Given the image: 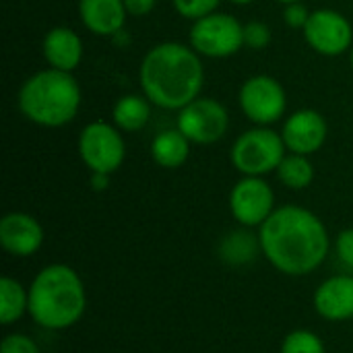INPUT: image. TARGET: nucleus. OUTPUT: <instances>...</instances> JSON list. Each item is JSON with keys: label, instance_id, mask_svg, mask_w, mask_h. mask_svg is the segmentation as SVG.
Masks as SVG:
<instances>
[{"label": "nucleus", "instance_id": "1", "mask_svg": "<svg viewBox=\"0 0 353 353\" xmlns=\"http://www.w3.org/2000/svg\"><path fill=\"white\" fill-rule=\"evenodd\" d=\"M265 259L283 275L306 277L327 259L331 240L325 223L306 207L283 205L259 228Z\"/></svg>", "mask_w": 353, "mask_h": 353}, {"label": "nucleus", "instance_id": "2", "mask_svg": "<svg viewBox=\"0 0 353 353\" xmlns=\"http://www.w3.org/2000/svg\"><path fill=\"white\" fill-rule=\"evenodd\" d=\"M203 56L192 46L180 41H161L141 60L139 83L143 95L161 110L178 112L201 97L205 83Z\"/></svg>", "mask_w": 353, "mask_h": 353}, {"label": "nucleus", "instance_id": "3", "mask_svg": "<svg viewBox=\"0 0 353 353\" xmlns=\"http://www.w3.org/2000/svg\"><path fill=\"white\" fill-rule=\"evenodd\" d=\"M87 308V292L79 273L68 265L43 267L29 285V314L50 331L74 327Z\"/></svg>", "mask_w": 353, "mask_h": 353}, {"label": "nucleus", "instance_id": "4", "mask_svg": "<svg viewBox=\"0 0 353 353\" xmlns=\"http://www.w3.org/2000/svg\"><path fill=\"white\" fill-rule=\"evenodd\" d=\"M83 91L72 72L43 68L27 77L17 93V105L25 120L41 128H62L81 110Z\"/></svg>", "mask_w": 353, "mask_h": 353}, {"label": "nucleus", "instance_id": "5", "mask_svg": "<svg viewBox=\"0 0 353 353\" xmlns=\"http://www.w3.org/2000/svg\"><path fill=\"white\" fill-rule=\"evenodd\" d=\"M288 149L281 139V132L271 126H254L244 130L232 145L230 161L242 176L265 178L271 172H277Z\"/></svg>", "mask_w": 353, "mask_h": 353}, {"label": "nucleus", "instance_id": "6", "mask_svg": "<svg viewBox=\"0 0 353 353\" xmlns=\"http://www.w3.org/2000/svg\"><path fill=\"white\" fill-rule=\"evenodd\" d=\"M77 151L81 161L91 174H114L126 159V143L122 130L114 122H89L79 139Z\"/></svg>", "mask_w": 353, "mask_h": 353}, {"label": "nucleus", "instance_id": "7", "mask_svg": "<svg viewBox=\"0 0 353 353\" xmlns=\"http://www.w3.org/2000/svg\"><path fill=\"white\" fill-rule=\"evenodd\" d=\"M190 46L203 58L223 60L244 48V23L228 12H211L190 27Z\"/></svg>", "mask_w": 353, "mask_h": 353}, {"label": "nucleus", "instance_id": "8", "mask_svg": "<svg viewBox=\"0 0 353 353\" xmlns=\"http://www.w3.org/2000/svg\"><path fill=\"white\" fill-rule=\"evenodd\" d=\"M238 103L242 114L254 126H271L285 116L288 93L275 77L254 74L242 83Z\"/></svg>", "mask_w": 353, "mask_h": 353}, {"label": "nucleus", "instance_id": "9", "mask_svg": "<svg viewBox=\"0 0 353 353\" xmlns=\"http://www.w3.org/2000/svg\"><path fill=\"white\" fill-rule=\"evenodd\" d=\"M176 128L192 145H213L228 134L230 112L221 101L213 97H196L178 110Z\"/></svg>", "mask_w": 353, "mask_h": 353}, {"label": "nucleus", "instance_id": "10", "mask_svg": "<svg viewBox=\"0 0 353 353\" xmlns=\"http://www.w3.org/2000/svg\"><path fill=\"white\" fill-rule=\"evenodd\" d=\"M306 43L321 56L337 58L352 50L353 27L345 14L333 8L312 10L306 27L302 29Z\"/></svg>", "mask_w": 353, "mask_h": 353}, {"label": "nucleus", "instance_id": "11", "mask_svg": "<svg viewBox=\"0 0 353 353\" xmlns=\"http://www.w3.org/2000/svg\"><path fill=\"white\" fill-rule=\"evenodd\" d=\"M232 217L242 228H261L275 211V192L265 178L242 176L230 192Z\"/></svg>", "mask_w": 353, "mask_h": 353}, {"label": "nucleus", "instance_id": "12", "mask_svg": "<svg viewBox=\"0 0 353 353\" xmlns=\"http://www.w3.org/2000/svg\"><path fill=\"white\" fill-rule=\"evenodd\" d=\"M327 137H329V124L325 116L312 108H304L290 114L281 126V139L285 143L288 153L310 157L323 149Z\"/></svg>", "mask_w": 353, "mask_h": 353}, {"label": "nucleus", "instance_id": "13", "mask_svg": "<svg viewBox=\"0 0 353 353\" xmlns=\"http://www.w3.org/2000/svg\"><path fill=\"white\" fill-rule=\"evenodd\" d=\"M43 244L41 223L23 211H10L0 219V246L19 259L35 254Z\"/></svg>", "mask_w": 353, "mask_h": 353}, {"label": "nucleus", "instance_id": "14", "mask_svg": "<svg viewBox=\"0 0 353 353\" xmlns=\"http://www.w3.org/2000/svg\"><path fill=\"white\" fill-rule=\"evenodd\" d=\"M41 54L50 68L74 72L83 62V39L81 35L64 25L52 27L41 39Z\"/></svg>", "mask_w": 353, "mask_h": 353}, {"label": "nucleus", "instance_id": "15", "mask_svg": "<svg viewBox=\"0 0 353 353\" xmlns=\"http://www.w3.org/2000/svg\"><path fill=\"white\" fill-rule=\"evenodd\" d=\"M314 310L319 316L331 323H343L353 319V277L335 275L325 279L314 292Z\"/></svg>", "mask_w": 353, "mask_h": 353}, {"label": "nucleus", "instance_id": "16", "mask_svg": "<svg viewBox=\"0 0 353 353\" xmlns=\"http://www.w3.org/2000/svg\"><path fill=\"white\" fill-rule=\"evenodd\" d=\"M124 0H79V19L87 31L99 37H116L126 23Z\"/></svg>", "mask_w": 353, "mask_h": 353}, {"label": "nucleus", "instance_id": "17", "mask_svg": "<svg viewBox=\"0 0 353 353\" xmlns=\"http://www.w3.org/2000/svg\"><path fill=\"white\" fill-rule=\"evenodd\" d=\"M190 145L192 143L178 128L161 130L151 141V159L163 170H178L186 163Z\"/></svg>", "mask_w": 353, "mask_h": 353}, {"label": "nucleus", "instance_id": "18", "mask_svg": "<svg viewBox=\"0 0 353 353\" xmlns=\"http://www.w3.org/2000/svg\"><path fill=\"white\" fill-rule=\"evenodd\" d=\"M151 101L141 93H128L116 99L112 108V122L122 132H139L151 120Z\"/></svg>", "mask_w": 353, "mask_h": 353}, {"label": "nucleus", "instance_id": "19", "mask_svg": "<svg viewBox=\"0 0 353 353\" xmlns=\"http://www.w3.org/2000/svg\"><path fill=\"white\" fill-rule=\"evenodd\" d=\"M25 312H29V290H25L17 279H0V323L4 327L17 323Z\"/></svg>", "mask_w": 353, "mask_h": 353}, {"label": "nucleus", "instance_id": "20", "mask_svg": "<svg viewBox=\"0 0 353 353\" xmlns=\"http://www.w3.org/2000/svg\"><path fill=\"white\" fill-rule=\"evenodd\" d=\"M277 178L279 182L290 188V190H304L314 182V165L308 155H298V153H285L277 168Z\"/></svg>", "mask_w": 353, "mask_h": 353}, {"label": "nucleus", "instance_id": "21", "mask_svg": "<svg viewBox=\"0 0 353 353\" xmlns=\"http://www.w3.org/2000/svg\"><path fill=\"white\" fill-rule=\"evenodd\" d=\"M256 248H261L259 238H254L248 232H234L228 238H223L219 254L225 263L244 265L256 256Z\"/></svg>", "mask_w": 353, "mask_h": 353}, {"label": "nucleus", "instance_id": "22", "mask_svg": "<svg viewBox=\"0 0 353 353\" xmlns=\"http://www.w3.org/2000/svg\"><path fill=\"white\" fill-rule=\"evenodd\" d=\"M281 353H327L325 352V343L321 341V337L312 331L306 329H298L292 331L283 343H281Z\"/></svg>", "mask_w": 353, "mask_h": 353}, {"label": "nucleus", "instance_id": "23", "mask_svg": "<svg viewBox=\"0 0 353 353\" xmlns=\"http://www.w3.org/2000/svg\"><path fill=\"white\" fill-rule=\"evenodd\" d=\"M219 2L221 0H172L174 10L188 21H199V19L215 12Z\"/></svg>", "mask_w": 353, "mask_h": 353}, {"label": "nucleus", "instance_id": "24", "mask_svg": "<svg viewBox=\"0 0 353 353\" xmlns=\"http://www.w3.org/2000/svg\"><path fill=\"white\" fill-rule=\"evenodd\" d=\"M271 39H273V33L267 23H263V21L244 23V48L259 52V50L269 48Z\"/></svg>", "mask_w": 353, "mask_h": 353}, {"label": "nucleus", "instance_id": "25", "mask_svg": "<svg viewBox=\"0 0 353 353\" xmlns=\"http://www.w3.org/2000/svg\"><path fill=\"white\" fill-rule=\"evenodd\" d=\"M0 353H39L37 343L23 333H10L2 339Z\"/></svg>", "mask_w": 353, "mask_h": 353}, {"label": "nucleus", "instance_id": "26", "mask_svg": "<svg viewBox=\"0 0 353 353\" xmlns=\"http://www.w3.org/2000/svg\"><path fill=\"white\" fill-rule=\"evenodd\" d=\"M310 14H312V10H308V6L304 2H292V4L283 6V21L292 29H304Z\"/></svg>", "mask_w": 353, "mask_h": 353}, {"label": "nucleus", "instance_id": "27", "mask_svg": "<svg viewBox=\"0 0 353 353\" xmlns=\"http://www.w3.org/2000/svg\"><path fill=\"white\" fill-rule=\"evenodd\" d=\"M335 252L343 267L353 269V228L339 232V236L335 238Z\"/></svg>", "mask_w": 353, "mask_h": 353}, {"label": "nucleus", "instance_id": "28", "mask_svg": "<svg viewBox=\"0 0 353 353\" xmlns=\"http://www.w3.org/2000/svg\"><path fill=\"white\" fill-rule=\"evenodd\" d=\"M157 0H124L128 17H145L155 8Z\"/></svg>", "mask_w": 353, "mask_h": 353}, {"label": "nucleus", "instance_id": "29", "mask_svg": "<svg viewBox=\"0 0 353 353\" xmlns=\"http://www.w3.org/2000/svg\"><path fill=\"white\" fill-rule=\"evenodd\" d=\"M91 186L97 192L105 190L110 186V174H91Z\"/></svg>", "mask_w": 353, "mask_h": 353}, {"label": "nucleus", "instance_id": "30", "mask_svg": "<svg viewBox=\"0 0 353 353\" xmlns=\"http://www.w3.org/2000/svg\"><path fill=\"white\" fill-rule=\"evenodd\" d=\"M232 4H236V6H248V4H252L254 0H230Z\"/></svg>", "mask_w": 353, "mask_h": 353}, {"label": "nucleus", "instance_id": "31", "mask_svg": "<svg viewBox=\"0 0 353 353\" xmlns=\"http://www.w3.org/2000/svg\"><path fill=\"white\" fill-rule=\"evenodd\" d=\"M277 4H281V6H285V4H292V2H304V0H275Z\"/></svg>", "mask_w": 353, "mask_h": 353}, {"label": "nucleus", "instance_id": "32", "mask_svg": "<svg viewBox=\"0 0 353 353\" xmlns=\"http://www.w3.org/2000/svg\"><path fill=\"white\" fill-rule=\"evenodd\" d=\"M350 64H352V68H353V46H352V50H350Z\"/></svg>", "mask_w": 353, "mask_h": 353}]
</instances>
